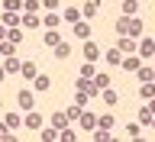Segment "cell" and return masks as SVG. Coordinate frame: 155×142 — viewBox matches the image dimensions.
<instances>
[{"label": "cell", "mask_w": 155, "mask_h": 142, "mask_svg": "<svg viewBox=\"0 0 155 142\" xmlns=\"http://www.w3.org/2000/svg\"><path fill=\"white\" fill-rule=\"evenodd\" d=\"M123 71H139V68H142V61H139V55H123Z\"/></svg>", "instance_id": "obj_7"}, {"label": "cell", "mask_w": 155, "mask_h": 142, "mask_svg": "<svg viewBox=\"0 0 155 142\" xmlns=\"http://www.w3.org/2000/svg\"><path fill=\"white\" fill-rule=\"evenodd\" d=\"M116 32H120V36H129V16H120V19H116Z\"/></svg>", "instance_id": "obj_25"}, {"label": "cell", "mask_w": 155, "mask_h": 142, "mask_svg": "<svg viewBox=\"0 0 155 142\" xmlns=\"http://www.w3.org/2000/svg\"><path fill=\"white\" fill-rule=\"evenodd\" d=\"M39 23H42V19H39V13H26V16H23V26H26V29H36Z\"/></svg>", "instance_id": "obj_22"}, {"label": "cell", "mask_w": 155, "mask_h": 142, "mask_svg": "<svg viewBox=\"0 0 155 142\" xmlns=\"http://www.w3.org/2000/svg\"><path fill=\"white\" fill-rule=\"evenodd\" d=\"M10 139H16V136H10V126H7V120L0 123V142H10Z\"/></svg>", "instance_id": "obj_35"}, {"label": "cell", "mask_w": 155, "mask_h": 142, "mask_svg": "<svg viewBox=\"0 0 155 142\" xmlns=\"http://www.w3.org/2000/svg\"><path fill=\"white\" fill-rule=\"evenodd\" d=\"M19 123H23V120H19V116L16 113H7V126H10V129H16V126Z\"/></svg>", "instance_id": "obj_39"}, {"label": "cell", "mask_w": 155, "mask_h": 142, "mask_svg": "<svg viewBox=\"0 0 155 142\" xmlns=\"http://www.w3.org/2000/svg\"><path fill=\"white\" fill-rule=\"evenodd\" d=\"M58 139H65V142H74V139H78V133H74V129H71V126H65V129H61V136H58Z\"/></svg>", "instance_id": "obj_37"}, {"label": "cell", "mask_w": 155, "mask_h": 142, "mask_svg": "<svg viewBox=\"0 0 155 142\" xmlns=\"http://www.w3.org/2000/svg\"><path fill=\"white\" fill-rule=\"evenodd\" d=\"M74 36L87 42V39H91V23H84V19H78V23H74Z\"/></svg>", "instance_id": "obj_8"}, {"label": "cell", "mask_w": 155, "mask_h": 142, "mask_svg": "<svg viewBox=\"0 0 155 142\" xmlns=\"http://www.w3.org/2000/svg\"><path fill=\"white\" fill-rule=\"evenodd\" d=\"M0 13H3V0H0Z\"/></svg>", "instance_id": "obj_46"}, {"label": "cell", "mask_w": 155, "mask_h": 142, "mask_svg": "<svg viewBox=\"0 0 155 142\" xmlns=\"http://www.w3.org/2000/svg\"><path fill=\"white\" fill-rule=\"evenodd\" d=\"M97 55H100V48H97L94 42H91V39H87V42H84V58H87V61H94Z\"/></svg>", "instance_id": "obj_13"}, {"label": "cell", "mask_w": 155, "mask_h": 142, "mask_svg": "<svg viewBox=\"0 0 155 142\" xmlns=\"http://www.w3.org/2000/svg\"><path fill=\"white\" fill-rule=\"evenodd\" d=\"M19 74H23V81H36V78H39V68H36V61H26V65L19 68Z\"/></svg>", "instance_id": "obj_5"}, {"label": "cell", "mask_w": 155, "mask_h": 142, "mask_svg": "<svg viewBox=\"0 0 155 142\" xmlns=\"http://www.w3.org/2000/svg\"><path fill=\"white\" fill-rule=\"evenodd\" d=\"M3 10H10V13H19V10H23V0H3Z\"/></svg>", "instance_id": "obj_32"}, {"label": "cell", "mask_w": 155, "mask_h": 142, "mask_svg": "<svg viewBox=\"0 0 155 142\" xmlns=\"http://www.w3.org/2000/svg\"><path fill=\"white\" fill-rule=\"evenodd\" d=\"M71 55V45H68V42H58L55 45V58H68Z\"/></svg>", "instance_id": "obj_29"}, {"label": "cell", "mask_w": 155, "mask_h": 142, "mask_svg": "<svg viewBox=\"0 0 155 142\" xmlns=\"http://www.w3.org/2000/svg\"><path fill=\"white\" fill-rule=\"evenodd\" d=\"M7 39L13 42V45H19V42H23V29H16V26H13V29L7 32Z\"/></svg>", "instance_id": "obj_30"}, {"label": "cell", "mask_w": 155, "mask_h": 142, "mask_svg": "<svg viewBox=\"0 0 155 142\" xmlns=\"http://www.w3.org/2000/svg\"><path fill=\"white\" fill-rule=\"evenodd\" d=\"M139 129H142V123H129L126 126V136H129V139H139Z\"/></svg>", "instance_id": "obj_34"}, {"label": "cell", "mask_w": 155, "mask_h": 142, "mask_svg": "<svg viewBox=\"0 0 155 142\" xmlns=\"http://www.w3.org/2000/svg\"><path fill=\"white\" fill-rule=\"evenodd\" d=\"M107 61L110 65H123V52L120 48H107Z\"/></svg>", "instance_id": "obj_18"}, {"label": "cell", "mask_w": 155, "mask_h": 142, "mask_svg": "<svg viewBox=\"0 0 155 142\" xmlns=\"http://www.w3.org/2000/svg\"><path fill=\"white\" fill-rule=\"evenodd\" d=\"M42 7H48V10H55V7H58V0H42Z\"/></svg>", "instance_id": "obj_43"}, {"label": "cell", "mask_w": 155, "mask_h": 142, "mask_svg": "<svg viewBox=\"0 0 155 142\" xmlns=\"http://www.w3.org/2000/svg\"><path fill=\"white\" fill-rule=\"evenodd\" d=\"M16 104L23 107V110H32V107H36V97H32V91H26V87H23V91L16 94Z\"/></svg>", "instance_id": "obj_1"}, {"label": "cell", "mask_w": 155, "mask_h": 142, "mask_svg": "<svg viewBox=\"0 0 155 142\" xmlns=\"http://www.w3.org/2000/svg\"><path fill=\"white\" fill-rule=\"evenodd\" d=\"M139 13V3L136 0H123V16H136Z\"/></svg>", "instance_id": "obj_20"}, {"label": "cell", "mask_w": 155, "mask_h": 142, "mask_svg": "<svg viewBox=\"0 0 155 142\" xmlns=\"http://www.w3.org/2000/svg\"><path fill=\"white\" fill-rule=\"evenodd\" d=\"M68 123H71V120H68V113H52V126H55V129H65Z\"/></svg>", "instance_id": "obj_17"}, {"label": "cell", "mask_w": 155, "mask_h": 142, "mask_svg": "<svg viewBox=\"0 0 155 142\" xmlns=\"http://www.w3.org/2000/svg\"><path fill=\"white\" fill-rule=\"evenodd\" d=\"M152 120H155V113L149 110V107H142V113H139V123H142V126H152Z\"/></svg>", "instance_id": "obj_28"}, {"label": "cell", "mask_w": 155, "mask_h": 142, "mask_svg": "<svg viewBox=\"0 0 155 142\" xmlns=\"http://www.w3.org/2000/svg\"><path fill=\"white\" fill-rule=\"evenodd\" d=\"M3 78H7V68H0V84H3Z\"/></svg>", "instance_id": "obj_45"}, {"label": "cell", "mask_w": 155, "mask_h": 142, "mask_svg": "<svg viewBox=\"0 0 155 142\" xmlns=\"http://www.w3.org/2000/svg\"><path fill=\"white\" fill-rule=\"evenodd\" d=\"M65 113H68V120H71V123H74V120H81V107H68V110H65Z\"/></svg>", "instance_id": "obj_38"}, {"label": "cell", "mask_w": 155, "mask_h": 142, "mask_svg": "<svg viewBox=\"0 0 155 142\" xmlns=\"http://www.w3.org/2000/svg\"><path fill=\"white\" fill-rule=\"evenodd\" d=\"M58 136H61V129H55V126H45V129H42V139L45 142H55Z\"/></svg>", "instance_id": "obj_23"}, {"label": "cell", "mask_w": 155, "mask_h": 142, "mask_svg": "<svg viewBox=\"0 0 155 142\" xmlns=\"http://www.w3.org/2000/svg\"><path fill=\"white\" fill-rule=\"evenodd\" d=\"M13 48H16V45H13L10 39H7V42H0V55H3V58H10V55H13Z\"/></svg>", "instance_id": "obj_33"}, {"label": "cell", "mask_w": 155, "mask_h": 142, "mask_svg": "<svg viewBox=\"0 0 155 142\" xmlns=\"http://www.w3.org/2000/svg\"><path fill=\"white\" fill-rule=\"evenodd\" d=\"M78 123H81V129H97V116L81 110V120H78Z\"/></svg>", "instance_id": "obj_10"}, {"label": "cell", "mask_w": 155, "mask_h": 142, "mask_svg": "<svg viewBox=\"0 0 155 142\" xmlns=\"http://www.w3.org/2000/svg\"><path fill=\"white\" fill-rule=\"evenodd\" d=\"M7 32H10V26H3V23H0V42H7Z\"/></svg>", "instance_id": "obj_42"}, {"label": "cell", "mask_w": 155, "mask_h": 142, "mask_svg": "<svg viewBox=\"0 0 155 142\" xmlns=\"http://www.w3.org/2000/svg\"><path fill=\"white\" fill-rule=\"evenodd\" d=\"M81 74H84V78H94V65H91V61H84V68H81Z\"/></svg>", "instance_id": "obj_41"}, {"label": "cell", "mask_w": 155, "mask_h": 142, "mask_svg": "<svg viewBox=\"0 0 155 142\" xmlns=\"http://www.w3.org/2000/svg\"><path fill=\"white\" fill-rule=\"evenodd\" d=\"M145 107H149V110H152V113H155V97H152V100H149V104H145Z\"/></svg>", "instance_id": "obj_44"}, {"label": "cell", "mask_w": 155, "mask_h": 142, "mask_svg": "<svg viewBox=\"0 0 155 142\" xmlns=\"http://www.w3.org/2000/svg\"><path fill=\"white\" fill-rule=\"evenodd\" d=\"M58 23H61V16H58L55 10H48L45 16H42V26H45V29H55V26H58Z\"/></svg>", "instance_id": "obj_9"}, {"label": "cell", "mask_w": 155, "mask_h": 142, "mask_svg": "<svg viewBox=\"0 0 155 142\" xmlns=\"http://www.w3.org/2000/svg\"><path fill=\"white\" fill-rule=\"evenodd\" d=\"M0 110H3V100H0Z\"/></svg>", "instance_id": "obj_47"}, {"label": "cell", "mask_w": 155, "mask_h": 142, "mask_svg": "<svg viewBox=\"0 0 155 142\" xmlns=\"http://www.w3.org/2000/svg\"><path fill=\"white\" fill-rule=\"evenodd\" d=\"M26 126H29V129H42V116H39L36 110H32V113H26Z\"/></svg>", "instance_id": "obj_14"}, {"label": "cell", "mask_w": 155, "mask_h": 142, "mask_svg": "<svg viewBox=\"0 0 155 142\" xmlns=\"http://www.w3.org/2000/svg\"><path fill=\"white\" fill-rule=\"evenodd\" d=\"M152 55H155V36L139 42V58H152Z\"/></svg>", "instance_id": "obj_3"}, {"label": "cell", "mask_w": 155, "mask_h": 142, "mask_svg": "<svg viewBox=\"0 0 155 142\" xmlns=\"http://www.w3.org/2000/svg\"><path fill=\"white\" fill-rule=\"evenodd\" d=\"M116 48H120L123 55H133V52H136V42H133V36H120V42H116Z\"/></svg>", "instance_id": "obj_6"}, {"label": "cell", "mask_w": 155, "mask_h": 142, "mask_svg": "<svg viewBox=\"0 0 155 142\" xmlns=\"http://www.w3.org/2000/svg\"><path fill=\"white\" fill-rule=\"evenodd\" d=\"M42 42H45V45H48V48H55V45H58V42H61V39H58V32H55V29H48L45 36H42Z\"/></svg>", "instance_id": "obj_19"}, {"label": "cell", "mask_w": 155, "mask_h": 142, "mask_svg": "<svg viewBox=\"0 0 155 142\" xmlns=\"http://www.w3.org/2000/svg\"><path fill=\"white\" fill-rule=\"evenodd\" d=\"M97 129H113V116H110V113L97 116Z\"/></svg>", "instance_id": "obj_24"}, {"label": "cell", "mask_w": 155, "mask_h": 142, "mask_svg": "<svg viewBox=\"0 0 155 142\" xmlns=\"http://www.w3.org/2000/svg\"><path fill=\"white\" fill-rule=\"evenodd\" d=\"M61 19H68V23H78V19H81V10H78V7H68L65 13H61Z\"/></svg>", "instance_id": "obj_21"}, {"label": "cell", "mask_w": 155, "mask_h": 142, "mask_svg": "<svg viewBox=\"0 0 155 142\" xmlns=\"http://www.w3.org/2000/svg\"><path fill=\"white\" fill-rule=\"evenodd\" d=\"M100 97H104V104H110V107L116 104V91H113V87H104V91H100Z\"/></svg>", "instance_id": "obj_26"}, {"label": "cell", "mask_w": 155, "mask_h": 142, "mask_svg": "<svg viewBox=\"0 0 155 142\" xmlns=\"http://www.w3.org/2000/svg\"><path fill=\"white\" fill-rule=\"evenodd\" d=\"M139 94H142V100H152V97H155V84H152V81H142Z\"/></svg>", "instance_id": "obj_15"}, {"label": "cell", "mask_w": 155, "mask_h": 142, "mask_svg": "<svg viewBox=\"0 0 155 142\" xmlns=\"http://www.w3.org/2000/svg\"><path fill=\"white\" fill-rule=\"evenodd\" d=\"M152 129H155V120H152Z\"/></svg>", "instance_id": "obj_48"}, {"label": "cell", "mask_w": 155, "mask_h": 142, "mask_svg": "<svg viewBox=\"0 0 155 142\" xmlns=\"http://www.w3.org/2000/svg\"><path fill=\"white\" fill-rule=\"evenodd\" d=\"M0 23H3V26H19V23H23V16H19V13H10V10H3V13H0Z\"/></svg>", "instance_id": "obj_4"}, {"label": "cell", "mask_w": 155, "mask_h": 142, "mask_svg": "<svg viewBox=\"0 0 155 142\" xmlns=\"http://www.w3.org/2000/svg\"><path fill=\"white\" fill-rule=\"evenodd\" d=\"M74 104H78V107L87 104V94H84V91H74Z\"/></svg>", "instance_id": "obj_40"}, {"label": "cell", "mask_w": 155, "mask_h": 142, "mask_svg": "<svg viewBox=\"0 0 155 142\" xmlns=\"http://www.w3.org/2000/svg\"><path fill=\"white\" fill-rule=\"evenodd\" d=\"M3 68H7V74H16L19 68H23V61H19V58H13V55H10L7 61H3Z\"/></svg>", "instance_id": "obj_12"}, {"label": "cell", "mask_w": 155, "mask_h": 142, "mask_svg": "<svg viewBox=\"0 0 155 142\" xmlns=\"http://www.w3.org/2000/svg\"><path fill=\"white\" fill-rule=\"evenodd\" d=\"M32 87H36V91H48V87H52V78H48V74H39L36 81H32Z\"/></svg>", "instance_id": "obj_16"}, {"label": "cell", "mask_w": 155, "mask_h": 142, "mask_svg": "<svg viewBox=\"0 0 155 142\" xmlns=\"http://www.w3.org/2000/svg\"><path fill=\"white\" fill-rule=\"evenodd\" d=\"M136 74H139V81H155V68H139Z\"/></svg>", "instance_id": "obj_31"}, {"label": "cell", "mask_w": 155, "mask_h": 142, "mask_svg": "<svg viewBox=\"0 0 155 142\" xmlns=\"http://www.w3.org/2000/svg\"><path fill=\"white\" fill-rule=\"evenodd\" d=\"M129 36H142V19H139V16H129Z\"/></svg>", "instance_id": "obj_11"}, {"label": "cell", "mask_w": 155, "mask_h": 142, "mask_svg": "<svg viewBox=\"0 0 155 142\" xmlns=\"http://www.w3.org/2000/svg\"><path fill=\"white\" fill-rule=\"evenodd\" d=\"M94 84L100 87V91H104V87H110L113 81H110V74H104V71H100V74H94Z\"/></svg>", "instance_id": "obj_27"}, {"label": "cell", "mask_w": 155, "mask_h": 142, "mask_svg": "<svg viewBox=\"0 0 155 142\" xmlns=\"http://www.w3.org/2000/svg\"><path fill=\"white\" fill-rule=\"evenodd\" d=\"M100 13V0H84V7H81V16L84 19H94Z\"/></svg>", "instance_id": "obj_2"}, {"label": "cell", "mask_w": 155, "mask_h": 142, "mask_svg": "<svg viewBox=\"0 0 155 142\" xmlns=\"http://www.w3.org/2000/svg\"><path fill=\"white\" fill-rule=\"evenodd\" d=\"M23 10H26V13H39V10H42V3H39V0H26V3H23Z\"/></svg>", "instance_id": "obj_36"}]
</instances>
